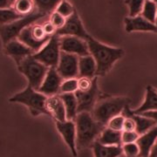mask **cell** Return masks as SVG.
<instances>
[{
  "label": "cell",
  "mask_w": 157,
  "mask_h": 157,
  "mask_svg": "<svg viewBox=\"0 0 157 157\" xmlns=\"http://www.w3.org/2000/svg\"><path fill=\"white\" fill-rule=\"evenodd\" d=\"M86 41L88 45L90 55L96 62L97 77L107 74L112 69L115 62L121 59L124 55V51L121 48L104 45L91 35Z\"/></svg>",
  "instance_id": "1"
},
{
  "label": "cell",
  "mask_w": 157,
  "mask_h": 157,
  "mask_svg": "<svg viewBox=\"0 0 157 157\" xmlns=\"http://www.w3.org/2000/svg\"><path fill=\"white\" fill-rule=\"evenodd\" d=\"M76 126V145L77 148L84 149L92 147L94 142L97 140L99 135L106 126L97 121L92 113H78L74 119Z\"/></svg>",
  "instance_id": "2"
},
{
  "label": "cell",
  "mask_w": 157,
  "mask_h": 157,
  "mask_svg": "<svg viewBox=\"0 0 157 157\" xmlns=\"http://www.w3.org/2000/svg\"><path fill=\"white\" fill-rule=\"evenodd\" d=\"M129 102L126 97H109L102 94L94 107L92 115L97 121L107 126L111 118L122 113L124 108L129 106Z\"/></svg>",
  "instance_id": "3"
},
{
  "label": "cell",
  "mask_w": 157,
  "mask_h": 157,
  "mask_svg": "<svg viewBox=\"0 0 157 157\" xmlns=\"http://www.w3.org/2000/svg\"><path fill=\"white\" fill-rule=\"evenodd\" d=\"M46 98L47 96L44 95L28 85L23 91L12 96L10 101L25 105L33 116H39L41 114L49 116V113L45 108Z\"/></svg>",
  "instance_id": "4"
},
{
  "label": "cell",
  "mask_w": 157,
  "mask_h": 157,
  "mask_svg": "<svg viewBox=\"0 0 157 157\" xmlns=\"http://www.w3.org/2000/svg\"><path fill=\"white\" fill-rule=\"evenodd\" d=\"M17 66L18 71L27 78L29 86L35 90L39 89L49 69L44 64L34 59L33 55L26 57Z\"/></svg>",
  "instance_id": "5"
},
{
  "label": "cell",
  "mask_w": 157,
  "mask_h": 157,
  "mask_svg": "<svg viewBox=\"0 0 157 157\" xmlns=\"http://www.w3.org/2000/svg\"><path fill=\"white\" fill-rule=\"evenodd\" d=\"M46 15L36 11L33 13L24 16L17 20L10 23L8 25L0 26V37L4 42V45L12 39H17V36L22 32L24 29L30 25L35 22H38L39 19L45 17Z\"/></svg>",
  "instance_id": "6"
},
{
  "label": "cell",
  "mask_w": 157,
  "mask_h": 157,
  "mask_svg": "<svg viewBox=\"0 0 157 157\" xmlns=\"http://www.w3.org/2000/svg\"><path fill=\"white\" fill-rule=\"evenodd\" d=\"M50 38V36L45 33L42 25L35 22L24 29L17 39L27 45L33 52H36L43 47Z\"/></svg>",
  "instance_id": "7"
},
{
  "label": "cell",
  "mask_w": 157,
  "mask_h": 157,
  "mask_svg": "<svg viewBox=\"0 0 157 157\" xmlns=\"http://www.w3.org/2000/svg\"><path fill=\"white\" fill-rule=\"evenodd\" d=\"M60 53L61 50L59 46V37L54 34L40 50L34 52L33 56L34 59L50 68L56 67L59 60Z\"/></svg>",
  "instance_id": "8"
},
{
  "label": "cell",
  "mask_w": 157,
  "mask_h": 157,
  "mask_svg": "<svg viewBox=\"0 0 157 157\" xmlns=\"http://www.w3.org/2000/svg\"><path fill=\"white\" fill-rule=\"evenodd\" d=\"M75 95L78 101V113H92L97 101H99V99L102 95L98 86L97 76L94 78V84L89 90L85 92L77 90L75 92Z\"/></svg>",
  "instance_id": "9"
},
{
  "label": "cell",
  "mask_w": 157,
  "mask_h": 157,
  "mask_svg": "<svg viewBox=\"0 0 157 157\" xmlns=\"http://www.w3.org/2000/svg\"><path fill=\"white\" fill-rule=\"evenodd\" d=\"M55 34L58 36H75L84 40H86L90 36L86 31L77 11L66 19L63 27L56 31Z\"/></svg>",
  "instance_id": "10"
},
{
  "label": "cell",
  "mask_w": 157,
  "mask_h": 157,
  "mask_svg": "<svg viewBox=\"0 0 157 157\" xmlns=\"http://www.w3.org/2000/svg\"><path fill=\"white\" fill-rule=\"evenodd\" d=\"M60 50L64 52L81 57L88 55L89 50L86 41L75 36H59Z\"/></svg>",
  "instance_id": "11"
},
{
  "label": "cell",
  "mask_w": 157,
  "mask_h": 157,
  "mask_svg": "<svg viewBox=\"0 0 157 157\" xmlns=\"http://www.w3.org/2000/svg\"><path fill=\"white\" fill-rule=\"evenodd\" d=\"M56 128L62 139L68 147L69 150L74 157L77 156V145H76V126L74 121L66 120L64 121H55Z\"/></svg>",
  "instance_id": "12"
},
{
  "label": "cell",
  "mask_w": 157,
  "mask_h": 157,
  "mask_svg": "<svg viewBox=\"0 0 157 157\" xmlns=\"http://www.w3.org/2000/svg\"><path fill=\"white\" fill-rule=\"evenodd\" d=\"M78 57L74 54L61 52L56 70L63 79L76 78L78 76Z\"/></svg>",
  "instance_id": "13"
},
{
  "label": "cell",
  "mask_w": 157,
  "mask_h": 157,
  "mask_svg": "<svg viewBox=\"0 0 157 157\" xmlns=\"http://www.w3.org/2000/svg\"><path fill=\"white\" fill-rule=\"evenodd\" d=\"M63 78L58 73L55 67H50L45 74V78L40 85L39 92L45 96H52L59 94V90Z\"/></svg>",
  "instance_id": "14"
},
{
  "label": "cell",
  "mask_w": 157,
  "mask_h": 157,
  "mask_svg": "<svg viewBox=\"0 0 157 157\" xmlns=\"http://www.w3.org/2000/svg\"><path fill=\"white\" fill-rule=\"evenodd\" d=\"M5 52L7 55L16 62V64H19L26 57L33 55L34 52L17 39H14L5 44Z\"/></svg>",
  "instance_id": "15"
},
{
  "label": "cell",
  "mask_w": 157,
  "mask_h": 157,
  "mask_svg": "<svg viewBox=\"0 0 157 157\" xmlns=\"http://www.w3.org/2000/svg\"><path fill=\"white\" fill-rule=\"evenodd\" d=\"M45 108L49 116L55 120V121H64L67 120L66 109L59 94L48 96L45 101Z\"/></svg>",
  "instance_id": "16"
},
{
  "label": "cell",
  "mask_w": 157,
  "mask_h": 157,
  "mask_svg": "<svg viewBox=\"0 0 157 157\" xmlns=\"http://www.w3.org/2000/svg\"><path fill=\"white\" fill-rule=\"evenodd\" d=\"M125 28L128 33L132 32H157L154 23L149 22L141 15L125 18Z\"/></svg>",
  "instance_id": "17"
},
{
  "label": "cell",
  "mask_w": 157,
  "mask_h": 157,
  "mask_svg": "<svg viewBox=\"0 0 157 157\" xmlns=\"http://www.w3.org/2000/svg\"><path fill=\"white\" fill-rule=\"evenodd\" d=\"M157 141V124L140 135L136 141L140 147V157H147Z\"/></svg>",
  "instance_id": "18"
},
{
  "label": "cell",
  "mask_w": 157,
  "mask_h": 157,
  "mask_svg": "<svg viewBox=\"0 0 157 157\" xmlns=\"http://www.w3.org/2000/svg\"><path fill=\"white\" fill-rule=\"evenodd\" d=\"M122 114H123L125 117L129 116V117H131L132 119H134L135 125H136L135 131L140 135L144 134L147 130H149L154 126L156 125V122L153 119H150V118L147 117V116H144L142 114H136V113H132L131 109L129 108V106H127V107L124 108Z\"/></svg>",
  "instance_id": "19"
},
{
  "label": "cell",
  "mask_w": 157,
  "mask_h": 157,
  "mask_svg": "<svg viewBox=\"0 0 157 157\" xmlns=\"http://www.w3.org/2000/svg\"><path fill=\"white\" fill-rule=\"evenodd\" d=\"M78 68L79 77H86L91 78L96 77V62L90 54L78 57Z\"/></svg>",
  "instance_id": "20"
},
{
  "label": "cell",
  "mask_w": 157,
  "mask_h": 157,
  "mask_svg": "<svg viewBox=\"0 0 157 157\" xmlns=\"http://www.w3.org/2000/svg\"><path fill=\"white\" fill-rule=\"evenodd\" d=\"M136 114H141L145 112L157 111V91L148 86L146 89V96L143 103L138 108L131 110Z\"/></svg>",
  "instance_id": "21"
},
{
  "label": "cell",
  "mask_w": 157,
  "mask_h": 157,
  "mask_svg": "<svg viewBox=\"0 0 157 157\" xmlns=\"http://www.w3.org/2000/svg\"><path fill=\"white\" fill-rule=\"evenodd\" d=\"M91 147L93 148L94 157H119L123 154L121 146H106L97 140Z\"/></svg>",
  "instance_id": "22"
},
{
  "label": "cell",
  "mask_w": 157,
  "mask_h": 157,
  "mask_svg": "<svg viewBox=\"0 0 157 157\" xmlns=\"http://www.w3.org/2000/svg\"><path fill=\"white\" fill-rule=\"evenodd\" d=\"M97 141L106 146H122L121 132L114 131L106 127L99 135Z\"/></svg>",
  "instance_id": "23"
},
{
  "label": "cell",
  "mask_w": 157,
  "mask_h": 157,
  "mask_svg": "<svg viewBox=\"0 0 157 157\" xmlns=\"http://www.w3.org/2000/svg\"><path fill=\"white\" fill-rule=\"evenodd\" d=\"M59 95L65 106L67 120L74 121L78 114V101L75 94H61Z\"/></svg>",
  "instance_id": "24"
},
{
  "label": "cell",
  "mask_w": 157,
  "mask_h": 157,
  "mask_svg": "<svg viewBox=\"0 0 157 157\" xmlns=\"http://www.w3.org/2000/svg\"><path fill=\"white\" fill-rule=\"evenodd\" d=\"M11 8L23 17L30 15L37 11L33 0H13Z\"/></svg>",
  "instance_id": "25"
},
{
  "label": "cell",
  "mask_w": 157,
  "mask_h": 157,
  "mask_svg": "<svg viewBox=\"0 0 157 157\" xmlns=\"http://www.w3.org/2000/svg\"><path fill=\"white\" fill-rule=\"evenodd\" d=\"M36 10L45 15L55 11L58 4L61 0H33Z\"/></svg>",
  "instance_id": "26"
},
{
  "label": "cell",
  "mask_w": 157,
  "mask_h": 157,
  "mask_svg": "<svg viewBox=\"0 0 157 157\" xmlns=\"http://www.w3.org/2000/svg\"><path fill=\"white\" fill-rule=\"evenodd\" d=\"M156 14L157 6L155 2L152 1V0H145L142 11L140 12V15L145 19H147V21L155 24Z\"/></svg>",
  "instance_id": "27"
},
{
  "label": "cell",
  "mask_w": 157,
  "mask_h": 157,
  "mask_svg": "<svg viewBox=\"0 0 157 157\" xmlns=\"http://www.w3.org/2000/svg\"><path fill=\"white\" fill-rule=\"evenodd\" d=\"M22 17L23 16L17 14L11 7L0 9V26L8 25Z\"/></svg>",
  "instance_id": "28"
},
{
  "label": "cell",
  "mask_w": 157,
  "mask_h": 157,
  "mask_svg": "<svg viewBox=\"0 0 157 157\" xmlns=\"http://www.w3.org/2000/svg\"><path fill=\"white\" fill-rule=\"evenodd\" d=\"M78 90V78H65L62 81L59 90V94H75Z\"/></svg>",
  "instance_id": "29"
},
{
  "label": "cell",
  "mask_w": 157,
  "mask_h": 157,
  "mask_svg": "<svg viewBox=\"0 0 157 157\" xmlns=\"http://www.w3.org/2000/svg\"><path fill=\"white\" fill-rule=\"evenodd\" d=\"M145 0H125V4L128 6L129 17L140 15Z\"/></svg>",
  "instance_id": "30"
},
{
  "label": "cell",
  "mask_w": 157,
  "mask_h": 157,
  "mask_svg": "<svg viewBox=\"0 0 157 157\" xmlns=\"http://www.w3.org/2000/svg\"><path fill=\"white\" fill-rule=\"evenodd\" d=\"M76 11L74 9L73 6L68 2L67 0H61L58 6H57L55 11H57L58 13H59L60 15H62L64 17L67 18L68 17H70L72 14H73V12Z\"/></svg>",
  "instance_id": "31"
},
{
  "label": "cell",
  "mask_w": 157,
  "mask_h": 157,
  "mask_svg": "<svg viewBox=\"0 0 157 157\" xmlns=\"http://www.w3.org/2000/svg\"><path fill=\"white\" fill-rule=\"evenodd\" d=\"M125 121V116L122 113L115 115L113 118H111L108 122L107 123V126L108 128L114 130V131H119V132H122L123 130V124Z\"/></svg>",
  "instance_id": "32"
},
{
  "label": "cell",
  "mask_w": 157,
  "mask_h": 157,
  "mask_svg": "<svg viewBox=\"0 0 157 157\" xmlns=\"http://www.w3.org/2000/svg\"><path fill=\"white\" fill-rule=\"evenodd\" d=\"M122 153L127 157H140V147L136 142L122 144Z\"/></svg>",
  "instance_id": "33"
},
{
  "label": "cell",
  "mask_w": 157,
  "mask_h": 157,
  "mask_svg": "<svg viewBox=\"0 0 157 157\" xmlns=\"http://www.w3.org/2000/svg\"><path fill=\"white\" fill-rule=\"evenodd\" d=\"M49 21L50 23L55 27L56 31H58L59 29H60L63 27V25L66 23V17H64L62 15H60L59 13H58L57 11H52V13L49 14Z\"/></svg>",
  "instance_id": "34"
},
{
  "label": "cell",
  "mask_w": 157,
  "mask_h": 157,
  "mask_svg": "<svg viewBox=\"0 0 157 157\" xmlns=\"http://www.w3.org/2000/svg\"><path fill=\"white\" fill-rule=\"evenodd\" d=\"M140 135L136 131H122L121 132V141L122 144L136 142Z\"/></svg>",
  "instance_id": "35"
},
{
  "label": "cell",
  "mask_w": 157,
  "mask_h": 157,
  "mask_svg": "<svg viewBox=\"0 0 157 157\" xmlns=\"http://www.w3.org/2000/svg\"><path fill=\"white\" fill-rule=\"evenodd\" d=\"M94 78H86V77H79L78 78V90L85 92L89 90L94 84Z\"/></svg>",
  "instance_id": "36"
},
{
  "label": "cell",
  "mask_w": 157,
  "mask_h": 157,
  "mask_svg": "<svg viewBox=\"0 0 157 157\" xmlns=\"http://www.w3.org/2000/svg\"><path fill=\"white\" fill-rule=\"evenodd\" d=\"M135 129H136V125H135L134 119H132L129 116L125 117L122 131H135Z\"/></svg>",
  "instance_id": "37"
},
{
  "label": "cell",
  "mask_w": 157,
  "mask_h": 157,
  "mask_svg": "<svg viewBox=\"0 0 157 157\" xmlns=\"http://www.w3.org/2000/svg\"><path fill=\"white\" fill-rule=\"evenodd\" d=\"M42 26H43V29H44V32L47 35V36H50L52 37V35L56 33V29L55 27L52 25L49 20H47L46 22L43 23L42 24Z\"/></svg>",
  "instance_id": "38"
},
{
  "label": "cell",
  "mask_w": 157,
  "mask_h": 157,
  "mask_svg": "<svg viewBox=\"0 0 157 157\" xmlns=\"http://www.w3.org/2000/svg\"><path fill=\"white\" fill-rule=\"evenodd\" d=\"M142 115L147 116V117L153 119L157 124V111H149V112H145L143 113H141Z\"/></svg>",
  "instance_id": "39"
},
{
  "label": "cell",
  "mask_w": 157,
  "mask_h": 157,
  "mask_svg": "<svg viewBox=\"0 0 157 157\" xmlns=\"http://www.w3.org/2000/svg\"><path fill=\"white\" fill-rule=\"evenodd\" d=\"M11 0H0V9L10 8L11 7Z\"/></svg>",
  "instance_id": "40"
},
{
  "label": "cell",
  "mask_w": 157,
  "mask_h": 157,
  "mask_svg": "<svg viewBox=\"0 0 157 157\" xmlns=\"http://www.w3.org/2000/svg\"><path fill=\"white\" fill-rule=\"evenodd\" d=\"M155 26L157 27V14H156V17H155Z\"/></svg>",
  "instance_id": "41"
},
{
  "label": "cell",
  "mask_w": 157,
  "mask_h": 157,
  "mask_svg": "<svg viewBox=\"0 0 157 157\" xmlns=\"http://www.w3.org/2000/svg\"><path fill=\"white\" fill-rule=\"evenodd\" d=\"M155 4H156V6H157V0H155Z\"/></svg>",
  "instance_id": "42"
},
{
  "label": "cell",
  "mask_w": 157,
  "mask_h": 157,
  "mask_svg": "<svg viewBox=\"0 0 157 157\" xmlns=\"http://www.w3.org/2000/svg\"><path fill=\"white\" fill-rule=\"evenodd\" d=\"M11 3H12V1H13V0H11Z\"/></svg>",
  "instance_id": "43"
},
{
  "label": "cell",
  "mask_w": 157,
  "mask_h": 157,
  "mask_svg": "<svg viewBox=\"0 0 157 157\" xmlns=\"http://www.w3.org/2000/svg\"><path fill=\"white\" fill-rule=\"evenodd\" d=\"M152 1H155V0H152Z\"/></svg>",
  "instance_id": "44"
}]
</instances>
